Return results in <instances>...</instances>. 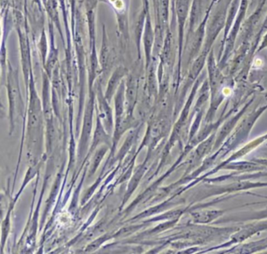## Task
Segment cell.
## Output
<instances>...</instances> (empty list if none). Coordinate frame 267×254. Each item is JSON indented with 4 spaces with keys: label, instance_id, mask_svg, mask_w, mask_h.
<instances>
[{
    "label": "cell",
    "instance_id": "obj_3",
    "mask_svg": "<svg viewBox=\"0 0 267 254\" xmlns=\"http://www.w3.org/2000/svg\"><path fill=\"white\" fill-rule=\"evenodd\" d=\"M129 70L123 65H119L116 67V70L112 74L108 82V88L106 91V99L108 101L112 100L114 92L116 91L118 86L120 85V83L122 81L124 77L128 76Z\"/></svg>",
    "mask_w": 267,
    "mask_h": 254
},
{
    "label": "cell",
    "instance_id": "obj_1",
    "mask_svg": "<svg viewBox=\"0 0 267 254\" xmlns=\"http://www.w3.org/2000/svg\"><path fill=\"white\" fill-rule=\"evenodd\" d=\"M98 57L100 66V74L107 75L113 68L115 64L117 63V54L115 49L110 45L104 29V33H103L102 44L100 46Z\"/></svg>",
    "mask_w": 267,
    "mask_h": 254
},
{
    "label": "cell",
    "instance_id": "obj_5",
    "mask_svg": "<svg viewBox=\"0 0 267 254\" xmlns=\"http://www.w3.org/2000/svg\"><path fill=\"white\" fill-rule=\"evenodd\" d=\"M138 78L134 74H129L126 82V100L128 107V113L131 114L134 107L135 100L137 96Z\"/></svg>",
    "mask_w": 267,
    "mask_h": 254
},
{
    "label": "cell",
    "instance_id": "obj_8",
    "mask_svg": "<svg viewBox=\"0 0 267 254\" xmlns=\"http://www.w3.org/2000/svg\"><path fill=\"white\" fill-rule=\"evenodd\" d=\"M267 47V34L264 36V40L262 42L261 46L260 47V50H264V48Z\"/></svg>",
    "mask_w": 267,
    "mask_h": 254
},
{
    "label": "cell",
    "instance_id": "obj_6",
    "mask_svg": "<svg viewBox=\"0 0 267 254\" xmlns=\"http://www.w3.org/2000/svg\"><path fill=\"white\" fill-rule=\"evenodd\" d=\"M190 0H177V12L179 22V56H181L182 43H183V26L188 12Z\"/></svg>",
    "mask_w": 267,
    "mask_h": 254
},
{
    "label": "cell",
    "instance_id": "obj_7",
    "mask_svg": "<svg viewBox=\"0 0 267 254\" xmlns=\"http://www.w3.org/2000/svg\"><path fill=\"white\" fill-rule=\"evenodd\" d=\"M36 47L38 49L37 52H39L41 63H42V66L44 67L49 53L48 41H47V38H46V35L44 31L42 33L40 39H39Z\"/></svg>",
    "mask_w": 267,
    "mask_h": 254
},
{
    "label": "cell",
    "instance_id": "obj_2",
    "mask_svg": "<svg viewBox=\"0 0 267 254\" xmlns=\"http://www.w3.org/2000/svg\"><path fill=\"white\" fill-rule=\"evenodd\" d=\"M143 51L144 54V59H145V68L149 67L151 63L152 58H153V51L154 46V34L152 29L150 21H147L145 30L142 37Z\"/></svg>",
    "mask_w": 267,
    "mask_h": 254
},
{
    "label": "cell",
    "instance_id": "obj_4",
    "mask_svg": "<svg viewBox=\"0 0 267 254\" xmlns=\"http://www.w3.org/2000/svg\"><path fill=\"white\" fill-rule=\"evenodd\" d=\"M20 50H21V63L23 68L25 78L28 79L29 74H31V46L29 45V40L24 37H20Z\"/></svg>",
    "mask_w": 267,
    "mask_h": 254
}]
</instances>
